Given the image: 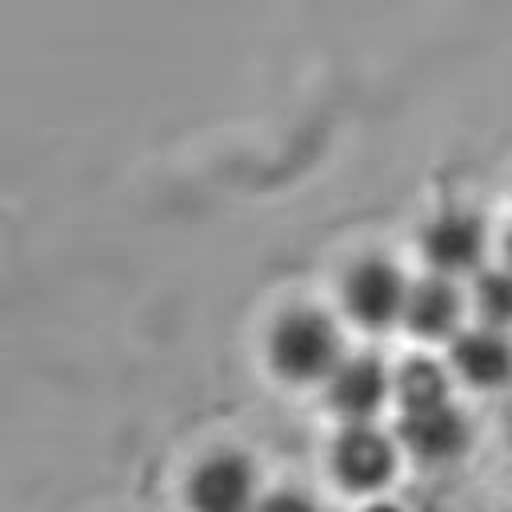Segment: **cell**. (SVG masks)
Segmentation results:
<instances>
[{
    "instance_id": "1",
    "label": "cell",
    "mask_w": 512,
    "mask_h": 512,
    "mask_svg": "<svg viewBox=\"0 0 512 512\" xmlns=\"http://www.w3.org/2000/svg\"><path fill=\"white\" fill-rule=\"evenodd\" d=\"M336 360V336L320 316H288L272 332V364L288 380H312Z\"/></svg>"
},
{
    "instance_id": "2",
    "label": "cell",
    "mask_w": 512,
    "mask_h": 512,
    "mask_svg": "<svg viewBox=\"0 0 512 512\" xmlns=\"http://www.w3.org/2000/svg\"><path fill=\"white\" fill-rule=\"evenodd\" d=\"M188 500L196 512H248L252 504V468L236 452L208 456L188 484Z\"/></svg>"
},
{
    "instance_id": "3",
    "label": "cell",
    "mask_w": 512,
    "mask_h": 512,
    "mask_svg": "<svg viewBox=\"0 0 512 512\" xmlns=\"http://www.w3.org/2000/svg\"><path fill=\"white\" fill-rule=\"evenodd\" d=\"M336 476L352 492H376L392 476V444L372 428H348L336 444Z\"/></svg>"
},
{
    "instance_id": "4",
    "label": "cell",
    "mask_w": 512,
    "mask_h": 512,
    "mask_svg": "<svg viewBox=\"0 0 512 512\" xmlns=\"http://www.w3.org/2000/svg\"><path fill=\"white\" fill-rule=\"evenodd\" d=\"M400 432H404L408 448H412L420 460H448V456H456V452L464 448V440H468L464 420H460L448 404L424 408V412H408Z\"/></svg>"
},
{
    "instance_id": "5",
    "label": "cell",
    "mask_w": 512,
    "mask_h": 512,
    "mask_svg": "<svg viewBox=\"0 0 512 512\" xmlns=\"http://www.w3.org/2000/svg\"><path fill=\"white\" fill-rule=\"evenodd\" d=\"M384 396V372L376 360H356L332 380V404L348 416H368Z\"/></svg>"
},
{
    "instance_id": "6",
    "label": "cell",
    "mask_w": 512,
    "mask_h": 512,
    "mask_svg": "<svg viewBox=\"0 0 512 512\" xmlns=\"http://www.w3.org/2000/svg\"><path fill=\"white\" fill-rule=\"evenodd\" d=\"M456 364L476 384H500L512 372V352L504 340H496L488 332H472L456 344Z\"/></svg>"
},
{
    "instance_id": "7",
    "label": "cell",
    "mask_w": 512,
    "mask_h": 512,
    "mask_svg": "<svg viewBox=\"0 0 512 512\" xmlns=\"http://www.w3.org/2000/svg\"><path fill=\"white\" fill-rule=\"evenodd\" d=\"M400 396H404V408L408 412H424V408H440L448 404V388H444V376L436 364L428 360H412L400 376Z\"/></svg>"
},
{
    "instance_id": "8",
    "label": "cell",
    "mask_w": 512,
    "mask_h": 512,
    "mask_svg": "<svg viewBox=\"0 0 512 512\" xmlns=\"http://www.w3.org/2000/svg\"><path fill=\"white\" fill-rule=\"evenodd\" d=\"M260 512H316V504L308 496H300V492H276V496H268L260 504Z\"/></svg>"
},
{
    "instance_id": "9",
    "label": "cell",
    "mask_w": 512,
    "mask_h": 512,
    "mask_svg": "<svg viewBox=\"0 0 512 512\" xmlns=\"http://www.w3.org/2000/svg\"><path fill=\"white\" fill-rule=\"evenodd\" d=\"M368 512H400V508H388V504H376V508H368Z\"/></svg>"
}]
</instances>
